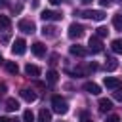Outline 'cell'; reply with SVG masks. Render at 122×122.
I'll list each match as a JSON object with an SVG mask.
<instances>
[{
    "instance_id": "obj_1",
    "label": "cell",
    "mask_w": 122,
    "mask_h": 122,
    "mask_svg": "<svg viewBox=\"0 0 122 122\" xmlns=\"http://www.w3.org/2000/svg\"><path fill=\"white\" fill-rule=\"evenodd\" d=\"M51 107H53V111L57 114H67V111H69V103L61 95H53L51 97Z\"/></svg>"
},
{
    "instance_id": "obj_2",
    "label": "cell",
    "mask_w": 122,
    "mask_h": 122,
    "mask_svg": "<svg viewBox=\"0 0 122 122\" xmlns=\"http://www.w3.org/2000/svg\"><path fill=\"white\" fill-rule=\"evenodd\" d=\"M74 15H80V17H86V19H92V21H103L105 19V13L101 10H86V11H74Z\"/></svg>"
},
{
    "instance_id": "obj_3",
    "label": "cell",
    "mask_w": 122,
    "mask_h": 122,
    "mask_svg": "<svg viewBox=\"0 0 122 122\" xmlns=\"http://www.w3.org/2000/svg\"><path fill=\"white\" fill-rule=\"evenodd\" d=\"M82 36H84V27H82L80 23H72V25L69 27V38L78 40V38H82Z\"/></svg>"
},
{
    "instance_id": "obj_4",
    "label": "cell",
    "mask_w": 122,
    "mask_h": 122,
    "mask_svg": "<svg viewBox=\"0 0 122 122\" xmlns=\"http://www.w3.org/2000/svg\"><path fill=\"white\" fill-rule=\"evenodd\" d=\"M42 21H61L63 19V13L61 11H51V10H44L40 13Z\"/></svg>"
},
{
    "instance_id": "obj_5",
    "label": "cell",
    "mask_w": 122,
    "mask_h": 122,
    "mask_svg": "<svg viewBox=\"0 0 122 122\" xmlns=\"http://www.w3.org/2000/svg\"><path fill=\"white\" fill-rule=\"evenodd\" d=\"M11 51H13V55H23V53L27 51V42H25L23 38H17V40L11 44Z\"/></svg>"
},
{
    "instance_id": "obj_6",
    "label": "cell",
    "mask_w": 122,
    "mask_h": 122,
    "mask_svg": "<svg viewBox=\"0 0 122 122\" xmlns=\"http://www.w3.org/2000/svg\"><path fill=\"white\" fill-rule=\"evenodd\" d=\"M101 50H103L101 40H99L97 36H92V38H90V42H88V51H92V53H99Z\"/></svg>"
},
{
    "instance_id": "obj_7",
    "label": "cell",
    "mask_w": 122,
    "mask_h": 122,
    "mask_svg": "<svg viewBox=\"0 0 122 122\" xmlns=\"http://www.w3.org/2000/svg\"><path fill=\"white\" fill-rule=\"evenodd\" d=\"M17 27H19V30H23V32H34L36 30V27H34V23L30 21V19H21L19 23H17Z\"/></svg>"
},
{
    "instance_id": "obj_8",
    "label": "cell",
    "mask_w": 122,
    "mask_h": 122,
    "mask_svg": "<svg viewBox=\"0 0 122 122\" xmlns=\"http://www.w3.org/2000/svg\"><path fill=\"white\" fill-rule=\"evenodd\" d=\"M103 84H105V88H109V90H116V88H120V86H122L120 78H114V76H105Z\"/></svg>"
},
{
    "instance_id": "obj_9",
    "label": "cell",
    "mask_w": 122,
    "mask_h": 122,
    "mask_svg": "<svg viewBox=\"0 0 122 122\" xmlns=\"http://www.w3.org/2000/svg\"><path fill=\"white\" fill-rule=\"evenodd\" d=\"M30 51H32L36 57H42V55H46V46H44L42 42H34V44L30 46Z\"/></svg>"
},
{
    "instance_id": "obj_10",
    "label": "cell",
    "mask_w": 122,
    "mask_h": 122,
    "mask_svg": "<svg viewBox=\"0 0 122 122\" xmlns=\"http://www.w3.org/2000/svg\"><path fill=\"white\" fill-rule=\"evenodd\" d=\"M69 51H71V55H76V57H86V55H88V50H86V48H82V46H78V44L71 46V48H69Z\"/></svg>"
},
{
    "instance_id": "obj_11",
    "label": "cell",
    "mask_w": 122,
    "mask_h": 122,
    "mask_svg": "<svg viewBox=\"0 0 122 122\" xmlns=\"http://www.w3.org/2000/svg\"><path fill=\"white\" fill-rule=\"evenodd\" d=\"M84 90H86L88 93H92V95H99V93H101V88H99L95 82H86V84H84Z\"/></svg>"
},
{
    "instance_id": "obj_12",
    "label": "cell",
    "mask_w": 122,
    "mask_h": 122,
    "mask_svg": "<svg viewBox=\"0 0 122 122\" xmlns=\"http://www.w3.org/2000/svg\"><path fill=\"white\" fill-rule=\"evenodd\" d=\"M19 95H21L25 101H29V103L36 101V93H34L32 90H27V88H25V90H21V92H19Z\"/></svg>"
},
{
    "instance_id": "obj_13",
    "label": "cell",
    "mask_w": 122,
    "mask_h": 122,
    "mask_svg": "<svg viewBox=\"0 0 122 122\" xmlns=\"http://www.w3.org/2000/svg\"><path fill=\"white\" fill-rule=\"evenodd\" d=\"M111 109H112V101H111V99H107V97L99 99V111H101V112H109Z\"/></svg>"
},
{
    "instance_id": "obj_14",
    "label": "cell",
    "mask_w": 122,
    "mask_h": 122,
    "mask_svg": "<svg viewBox=\"0 0 122 122\" xmlns=\"http://www.w3.org/2000/svg\"><path fill=\"white\" fill-rule=\"evenodd\" d=\"M25 72H27L29 76H32V78H36V76H40V69H38L36 65H30V63H29V65L25 67Z\"/></svg>"
},
{
    "instance_id": "obj_15",
    "label": "cell",
    "mask_w": 122,
    "mask_h": 122,
    "mask_svg": "<svg viewBox=\"0 0 122 122\" xmlns=\"http://www.w3.org/2000/svg\"><path fill=\"white\" fill-rule=\"evenodd\" d=\"M6 109H8L10 112L17 111V109H19V101H17V99H13V97H10V99L6 101Z\"/></svg>"
},
{
    "instance_id": "obj_16",
    "label": "cell",
    "mask_w": 122,
    "mask_h": 122,
    "mask_svg": "<svg viewBox=\"0 0 122 122\" xmlns=\"http://www.w3.org/2000/svg\"><path fill=\"white\" fill-rule=\"evenodd\" d=\"M38 122H51V112L46 111V109H42L38 112Z\"/></svg>"
},
{
    "instance_id": "obj_17",
    "label": "cell",
    "mask_w": 122,
    "mask_h": 122,
    "mask_svg": "<svg viewBox=\"0 0 122 122\" xmlns=\"http://www.w3.org/2000/svg\"><path fill=\"white\" fill-rule=\"evenodd\" d=\"M111 50H112L114 53H122V38H114V40L111 42Z\"/></svg>"
},
{
    "instance_id": "obj_18",
    "label": "cell",
    "mask_w": 122,
    "mask_h": 122,
    "mask_svg": "<svg viewBox=\"0 0 122 122\" xmlns=\"http://www.w3.org/2000/svg\"><path fill=\"white\" fill-rule=\"evenodd\" d=\"M57 80H59V74H57L55 71H48V72H46V82H48V84H55Z\"/></svg>"
},
{
    "instance_id": "obj_19",
    "label": "cell",
    "mask_w": 122,
    "mask_h": 122,
    "mask_svg": "<svg viewBox=\"0 0 122 122\" xmlns=\"http://www.w3.org/2000/svg\"><path fill=\"white\" fill-rule=\"evenodd\" d=\"M55 27H51V25H44V29H42V34L44 36H48V38H51V36H55Z\"/></svg>"
},
{
    "instance_id": "obj_20",
    "label": "cell",
    "mask_w": 122,
    "mask_h": 122,
    "mask_svg": "<svg viewBox=\"0 0 122 122\" xmlns=\"http://www.w3.org/2000/svg\"><path fill=\"white\" fill-rule=\"evenodd\" d=\"M6 71L11 72V74H17V72H19V67H17L15 61H6Z\"/></svg>"
},
{
    "instance_id": "obj_21",
    "label": "cell",
    "mask_w": 122,
    "mask_h": 122,
    "mask_svg": "<svg viewBox=\"0 0 122 122\" xmlns=\"http://www.w3.org/2000/svg\"><path fill=\"white\" fill-rule=\"evenodd\" d=\"M112 27H114L116 30H122V13H116V15L112 17Z\"/></svg>"
},
{
    "instance_id": "obj_22",
    "label": "cell",
    "mask_w": 122,
    "mask_h": 122,
    "mask_svg": "<svg viewBox=\"0 0 122 122\" xmlns=\"http://www.w3.org/2000/svg\"><path fill=\"white\" fill-rule=\"evenodd\" d=\"M116 67H118L116 59H114V57H109V59H107V63H105V69H107V71H114Z\"/></svg>"
},
{
    "instance_id": "obj_23",
    "label": "cell",
    "mask_w": 122,
    "mask_h": 122,
    "mask_svg": "<svg viewBox=\"0 0 122 122\" xmlns=\"http://www.w3.org/2000/svg\"><path fill=\"white\" fill-rule=\"evenodd\" d=\"M0 27L2 29H10L11 27V21H10L8 15H0Z\"/></svg>"
},
{
    "instance_id": "obj_24",
    "label": "cell",
    "mask_w": 122,
    "mask_h": 122,
    "mask_svg": "<svg viewBox=\"0 0 122 122\" xmlns=\"http://www.w3.org/2000/svg\"><path fill=\"white\" fill-rule=\"evenodd\" d=\"M23 122H34L32 111H25V112H23Z\"/></svg>"
},
{
    "instance_id": "obj_25",
    "label": "cell",
    "mask_w": 122,
    "mask_h": 122,
    "mask_svg": "<svg viewBox=\"0 0 122 122\" xmlns=\"http://www.w3.org/2000/svg\"><path fill=\"white\" fill-rule=\"evenodd\" d=\"M107 34H109L107 27H99V29H97V38H103V36H107Z\"/></svg>"
},
{
    "instance_id": "obj_26",
    "label": "cell",
    "mask_w": 122,
    "mask_h": 122,
    "mask_svg": "<svg viewBox=\"0 0 122 122\" xmlns=\"http://www.w3.org/2000/svg\"><path fill=\"white\" fill-rule=\"evenodd\" d=\"M112 97H114V99H116V101H122V86H120V88H116V90H114V93H112Z\"/></svg>"
},
{
    "instance_id": "obj_27",
    "label": "cell",
    "mask_w": 122,
    "mask_h": 122,
    "mask_svg": "<svg viewBox=\"0 0 122 122\" xmlns=\"http://www.w3.org/2000/svg\"><path fill=\"white\" fill-rule=\"evenodd\" d=\"M105 122H120V116H118V114H109Z\"/></svg>"
},
{
    "instance_id": "obj_28",
    "label": "cell",
    "mask_w": 122,
    "mask_h": 122,
    "mask_svg": "<svg viewBox=\"0 0 122 122\" xmlns=\"http://www.w3.org/2000/svg\"><path fill=\"white\" fill-rule=\"evenodd\" d=\"M80 120H82V122H92V118H90L88 112H82V114H80Z\"/></svg>"
},
{
    "instance_id": "obj_29",
    "label": "cell",
    "mask_w": 122,
    "mask_h": 122,
    "mask_svg": "<svg viewBox=\"0 0 122 122\" xmlns=\"http://www.w3.org/2000/svg\"><path fill=\"white\" fill-rule=\"evenodd\" d=\"M0 122H17L15 118H10V116H0Z\"/></svg>"
},
{
    "instance_id": "obj_30",
    "label": "cell",
    "mask_w": 122,
    "mask_h": 122,
    "mask_svg": "<svg viewBox=\"0 0 122 122\" xmlns=\"http://www.w3.org/2000/svg\"><path fill=\"white\" fill-rule=\"evenodd\" d=\"M8 42H10V34H4L2 36V44H8Z\"/></svg>"
},
{
    "instance_id": "obj_31",
    "label": "cell",
    "mask_w": 122,
    "mask_h": 122,
    "mask_svg": "<svg viewBox=\"0 0 122 122\" xmlns=\"http://www.w3.org/2000/svg\"><path fill=\"white\" fill-rule=\"evenodd\" d=\"M61 2H69V0H50V4H53V6H57V4H61Z\"/></svg>"
},
{
    "instance_id": "obj_32",
    "label": "cell",
    "mask_w": 122,
    "mask_h": 122,
    "mask_svg": "<svg viewBox=\"0 0 122 122\" xmlns=\"http://www.w3.org/2000/svg\"><path fill=\"white\" fill-rule=\"evenodd\" d=\"M99 2H101V6H109L111 4V0H99Z\"/></svg>"
},
{
    "instance_id": "obj_33",
    "label": "cell",
    "mask_w": 122,
    "mask_h": 122,
    "mask_svg": "<svg viewBox=\"0 0 122 122\" xmlns=\"http://www.w3.org/2000/svg\"><path fill=\"white\" fill-rule=\"evenodd\" d=\"M80 2H82V4H92L93 0H80Z\"/></svg>"
},
{
    "instance_id": "obj_34",
    "label": "cell",
    "mask_w": 122,
    "mask_h": 122,
    "mask_svg": "<svg viewBox=\"0 0 122 122\" xmlns=\"http://www.w3.org/2000/svg\"><path fill=\"white\" fill-rule=\"evenodd\" d=\"M6 6V0H0V8H4Z\"/></svg>"
},
{
    "instance_id": "obj_35",
    "label": "cell",
    "mask_w": 122,
    "mask_h": 122,
    "mask_svg": "<svg viewBox=\"0 0 122 122\" xmlns=\"http://www.w3.org/2000/svg\"><path fill=\"white\" fill-rule=\"evenodd\" d=\"M2 61H4V57H2V53H0V63H2Z\"/></svg>"
}]
</instances>
